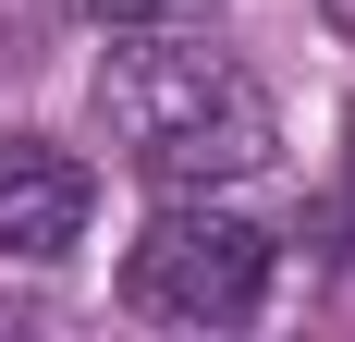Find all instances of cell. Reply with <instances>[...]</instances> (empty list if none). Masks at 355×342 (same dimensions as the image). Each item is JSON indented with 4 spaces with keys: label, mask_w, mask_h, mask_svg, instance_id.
I'll return each mask as SVG.
<instances>
[{
    "label": "cell",
    "mask_w": 355,
    "mask_h": 342,
    "mask_svg": "<svg viewBox=\"0 0 355 342\" xmlns=\"http://www.w3.org/2000/svg\"><path fill=\"white\" fill-rule=\"evenodd\" d=\"M86 208H98V183H86L73 147H49V135L0 147V257H73L86 244Z\"/></svg>",
    "instance_id": "cell-3"
},
{
    "label": "cell",
    "mask_w": 355,
    "mask_h": 342,
    "mask_svg": "<svg viewBox=\"0 0 355 342\" xmlns=\"http://www.w3.org/2000/svg\"><path fill=\"white\" fill-rule=\"evenodd\" d=\"M98 135L159 196H209V183L270 171L282 123H270V86L233 49H209L184 25H123V49L98 62Z\"/></svg>",
    "instance_id": "cell-1"
},
{
    "label": "cell",
    "mask_w": 355,
    "mask_h": 342,
    "mask_svg": "<svg viewBox=\"0 0 355 342\" xmlns=\"http://www.w3.org/2000/svg\"><path fill=\"white\" fill-rule=\"evenodd\" d=\"M343 220H355V183H343Z\"/></svg>",
    "instance_id": "cell-6"
},
{
    "label": "cell",
    "mask_w": 355,
    "mask_h": 342,
    "mask_svg": "<svg viewBox=\"0 0 355 342\" xmlns=\"http://www.w3.org/2000/svg\"><path fill=\"white\" fill-rule=\"evenodd\" d=\"M319 25H331V37H343V49H355V0H319Z\"/></svg>",
    "instance_id": "cell-5"
},
{
    "label": "cell",
    "mask_w": 355,
    "mask_h": 342,
    "mask_svg": "<svg viewBox=\"0 0 355 342\" xmlns=\"http://www.w3.org/2000/svg\"><path fill=\"white\" fill-rule=\"evenodd\" d=\"M73 12H86V25H196V12H209V0H73Z\"/></svg>",
    "instance_id": "cell-4"
},
{
    "label": "cell",
    "mask_w": 355,
    "mask_h": 342,
    "mask_svg": "<svg viewBox=\"0 0 355 342\" xmlns=\"http://www.w3.org/2000/svg\"><path fill=\"white\" fill-rule=\"evenodd\" d=\"M257 294H270V233L209 196H172L123 257V306L159 330H233V318H257Z\"/></svg>",
    "instance_id": "cell-2"
}]
</instances>
